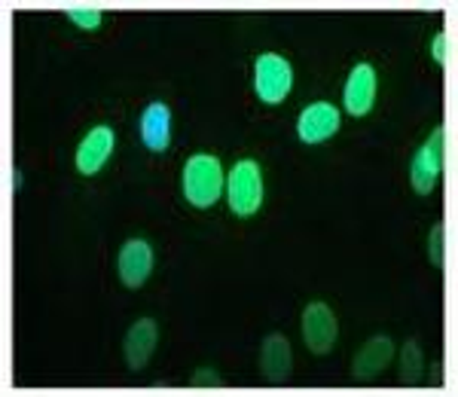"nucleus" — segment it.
<instances>
[{
	"mask_svg": "<svg viewBox=\"0 0 458 397\" xmlns=\"http://www.w3.org/2000/svg\"><path fill=\"white\" fill-rule=\"evenodd\" d=\"M224 193V168H220L217 156H199L190 159L183 165V196L190 198V205L196 208H211Z\"/></svg>",
	"mask_w": 458,
	"mask_h": 397,
	"instance_id": "nucleus-1",
	"label": "nucleus"
},
{
	"mask_svg": "<svg viewBox=\"0 0 458 397\" xmlns=\"http://www.w3.org/2000/svg\"><path fill=\"white\" fill-rule=\"evenodd\" d=\"M226 196H229V208L239 217H250L257 208L263 205V178H260V165L254 159H242L233 165L226 183Z\"/></svg>",
	"mask_w": 458,
	"mask_h": 397,
	"instance_id": "nucleus-2",
	"label": "nucleus"
},
{
	"mask_svg": "<svg viewBox=\"0 0 458 397\" xmlns=\"http://www.w3.org/2000/svg\"><path fill=\"white\" fill-rule=\"evenodd\" d=\"M291 83H293V73H291V64L284 62L282 55L276 53H263L257 58L254 64V86H257V95L266 105H282L291 92Z\"/></svg>",
	"mask_w": 458,
	"mask_h": 397,
	"instance_id": "nucleus-3",
	"label": "nucleus"
},
{
	"mask_svg": "<svg viewBox=\"0 0 458 397\" xmlns=\"http://www.w3.org/2000/svg\"><path fill=\"white\" fill-rule=\"evenodd\" d=\"M440 165H443V129H434L428 144L419 147V153L412 156L410 165V181L419 196H428L434 190V183L440 178Z\"/></svg>",
	"mask_w": 458,
	"mask_h": 397,
	"instance_id": "nucleus-4",
	"label": "nucleus"
},
{
	"mask_svg": "<svg viewBox=\"0 0 458 397\" xmlns=\"http://www.w3.org/2000/svg\"><path fill=\"white\" fill-rule=\"evenodd\" d=\"M302 340L312 355H327L336 342V315L324 303H309L302 312Z\"/></svg>",
	"mask_w": 458,
	"mask_h": 397,
	"instance_id": "nucleus-5",
	"label": "nucleus"
},
{
	"mask_svg": "<svg viewBox=\"0 0 458 397\" xmlns=\"http://www.w3.org/2000/svg\"><path fill=\"white\" fill-rule=\"evenodd\" d=\"M391 355H394V342L388 336H373L360 345V351L354 355V364H352V376L354 382H376L382 376V370L388 367Z\"/></svg>",
	"mask_w": 458,
	"mask_h": 397,
	"instance_id": "nucleus-6",
	"label": "nucleus"
},
{
	"mask_svg": "<svg viewBox=\"0 0 458 397\" xmlns=\"http://www.w3.org/2000/svg\"><path fill=\"white\" fill-rule=\"evenodd\" d=\"M339 129V110L327 101H315L300 114L297 120V131L306 144H321L327 141L330 135H336Z\"/></svg>",
	"mask_w": 458,
	"mask_h": 397,
	"instance_id": "nucleus-7",
	"label": "nucleus"
},
{
	"mask_svg": "<svg viewBox=\"0 0 458 397\" xmlns=\"http://www.w3.org/2000/svg\"><path fill=\"white\" fill-rule=\"evenodd\" d=\"M120 278L125 288H141L153 269V248L144 239H129L120 251Z\"/></svg>",
	"mask_w": 458,
	"mask_h": 397,
	"instance_id": "nucleus-8",
	"label": "nucleus"
},
{
	"mask_svg": "<svg viewBox=\"0 0 458 397\" xmlns=\"http://www.w3.org/2000/svg\"><path fill=\"white\" fill-rule=\"evenodd\" d=\"M114 129L110 126H95L77 147V172L80 174H98L101 165L114 153Z\"/></svg>",
	"mask_w": 458,
	"mask_h": 397,
	"instance_id": "nucleus-9",
	"label": "nucleus"
},
{
	"mask_svg": "<svg viewBox=\"0 0 458 397\" xmlns=\"http://www.w3.org/2000/svg\"><path fill=\"white\" fill-rule=\"evenodd\" d=\"M291 345L282 334H269L263 340V349H260V370L269 385H284L291 379Z\"/></svg>",
	"mask_w": 458,
	"mask_h": 397,
	"instance_id": "nucleus-10",
	"label": "nucleus"
},
{
	"mask_svg": "<svg viewBox=\"0 0 458 397\" xmlns=\"http://www.w3.org/2000/svg\"><path fill=\"white\" fill-rule=\"evenodd\" d=\"M343 101H345V110H349L352 116L370 114V107L376 101V71L370 68V64H358V68H352L349 83H345V92H343Z\"/></svg>",
	"mask_w": 458,
	"mask_h": 397,
	"instance_id": "nucleus-11",
	"label": "nucleus"
},
{
	"mask_svg": "<svg viewBox=\"0 0 458 397\" xmlns=\"http://www.w3.org/2000/svg\"><path fill=\"white\" fill-rule=\"evenodd\" d=\"M157 340H159V327L153 318H141L129 327L125 334V364L131 370H144L147 361L153 358V349H157Z\"/></svg>",
	"mask_w": 458,
	"mask_h": 397,
	"instance_id": "nucleus-12",
	"label": "nucleus"
},
{
	"mask_svg": "<svg viewBox=\"0 0 458 397\" xmlns=\"http://www.w3.org/2000/svg\"><path fill=\"white\" fill-rule=\"evenodd\" d=\"M172 110L162 101H153L150 107L144 110L141 116V141L147 144V150L162 153L168 147V138H172Z\"/></svg>",
	"mask_w": 458,
	"mask_h": 397,
	"instance_id": "nucleus-13",
	"label": "nucleus"
},
{
	"mask_svg": "<svg viewBox=\"0 0 458 397\" xmlns=\"http://www.w3.org/2000/svg\"><path fill=\"white\" fill-rule=\"evenodd\" d=\"M425 376V364H422V349L419 342H406L401 349V385H419Z\"/></svg>",
	"mask_w": 458,
	"mask_h": 397,
	"instance_id": "nucleus-14",
	"label": "nucleus"
},
{
	"mask_svg": "<svg viewBox=\"0 0 458 397\" xmlns=\"http://www.w3.org/2000/svg\"><path fill=\"white\" fill-rule=\"evenodd\" d=\"M68 16H71V21L77 28H83V31H98L101 28V13L98 10H68Z\"/></svg>",
	"mask_w": 458,
	"mask_h": 397,
	"instance_id": "nucleus-15",
	"label": "nucleus"
},
{
	"mask_svg": "<svg viewBox=\"0 0 458 397\" xmlns=\"http://www.w3.org/2000/svg\"><path fill=\"white\" fill-rule=\"evenodd\" d=\"M428 257L434 266H443V224L431 226V232H428Z\"/></svg>",
	"mask_w": 458,
	"mask_h": 397,
	"instance_id": "nucleus-16",
	"label": "nucleus"
},
{
	"mask_svg": "<svg viewBox=\"0 0 458 397\" xmlns=\"http://www.w3.org/2000/svg\"><path fill=\"white\" fill-rule=\"evenodd\" d=\"M193 385L196 388H214V385H220V376L211 370V367H199L196 376H193Z\"/></svg>",
	"mask_w": 458,
	"mask_h": 397,
	"instance_id": "nucleus-17",
	"label": "nucleus"
},
{
	"mask_svg": "<svg viewBox=\"0 0 458 397\" xmlns=\"http://www.w3.org/2000/svg\"><path fill=\"white\" fill-rule=\"evenodd\" d=\"M431 53H434V62H437V64L446 62V34H434Z\"/></svg>",
	"mask_w": 458,
	"mask_h": 397,
	"instance_id": "nucleus-18",
	"label": "nucleus"
}]
</instances>
